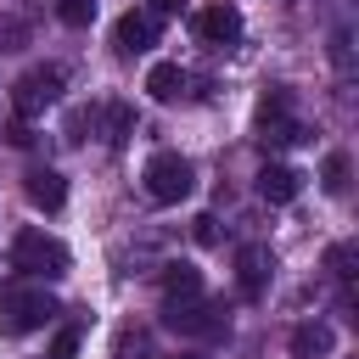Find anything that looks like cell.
I'll list each match as a JSON object with an SVG mask.
<instances>
[{
	"instance_id": "1",
	"label": "cell",
	"mask_w": 359,
	"mask_h": 359,
	"mask_svg": "<svg viewBox=\"0 0 359 359\" xmlns=\"http://www.w3.org/2000/svg\"><path fill=\"white\" fill-rule=\"evenodd\" d=\"M11 264H17L28 280H62L67 264H73V252H67L56 236H45V230H17V241H11Z\"/></svg>"
},
{
	"instance_id": "2",
	"label": "cell",
	"mask_w": 359,
	"mask_h": 359,
	"mask_svg": "<svg viewBox=\"0 0 359 359\" xmlns=\"http://www.w3.org/2000/svg\"><path fill=\"white\" fill-rule=\"evenodd\" d=\"M62 309H56V297L45 292V286H28V280H17V286H0V325L11 331V337H22V331H39L45 320H56Z\"/></svg>"
},
{
	"instance_id": "3",
	"label": "cell",
	"mask_w": 359,
	"mask_h": 359,
	"mask_svg": "<svg viewBox=\"0 0 359 359\" xmlns=\"http://www.w3.org/2000/svg\"><path fill=\"white\" fill-rule=\"evenodd\" d=\"M140 180H146V196L163 202V208H174V202H185V196L196 191V168H191V157H180V151H151L146 168H140Z\"/></svg>"
},
{
	"instance_id": "4",
	"label": "cell",
	"mask_w": 359,
	"mask_h": 359,
	"mask_svg": "<svg viewBox=\"0 0 359 359\" xmlns=\"http://www.w3.org/2000/svg\"><path fill=\"white\" fill-rule=\"evenodd\" d=\"M163 325L180 331V337H224V331H230L224 309L208 303V297H168V303H163Z\"/></svg>"
},
{
	"instance_id": "5",
	"label": "cell",
	"mask_w": 359,
	"mask_h": 359,
	"mask_svg": "<svg viewBox=\"0 0 359 359\" xmlns=\"http://www.w3.org/2000/svg\"><path fill=\"white\" fill-rule=\"evenodd\" d=\"M56 95H62V67H28V73L11 84L17 118H39L45 107H56Z\"/></svg>"
},
{
	"instance_id": "6",
	"label": "cell",
	"mask_w": 359,
	"mask_h": 359,
	"mask_svg": "<svg viewBox=\"0 0 359 359\" xmlns=\"http://www.w3.org/2000/svg\"><path fill=\"white\" fill-rule=\"evenodd\" d=\"M191 28H196L202 45H236V39H241V11H236L230 0H213L208 11H196Z\"/></svg>"
},
{
	"instance_id": "7",
	"label": "cell",
	"mask_w": 359,
	"mask_h": 359,
	"mask_svg": "<svg viewBox=\"0 0 359 359\" xmlns=\"http://www.w3.org/2000/svg\"><path fill=\"white\" fill-rule=\"evenodd\" d=\"M157 45V17L151 11H123L118 22H112V50L118 56H140V50H151Z\"/></svg>"
},
{
	"instance_id": "8",
	"label": "cell",
	"mask_w": 359,
	"mask_h": 359,
	"mask_svg": "<svg viewBox=\"0 0 359 359\" xmlns=\"http://www.w3.org/2000/svg\"><path fill=\"white\" fill-rule=\"evenodd\" d=\"M269 269H275L269 247L247 241V247L236 252V286H241V297H264V286H269Z\"/></svg>"
},
{
	"instance_id": "9",
	"label": "cell",
	"mask_w": 359,
	"mask_h": 359,
	"mask_svg": "<svg viewBox=\"0 0 359 359\" xmlns=\"http://www.w3.org/2000/svg\"><path fill=\"white\" fill-rule=\"evenodd\" d=\"M22 191H28V202H34L39 213H56V208L67 202V180H62L56 168H28V174H22Z\"/></svg>"
},
{
	"instance_id": "10",
	"label": "cell",
	"mask_w": 359,
	"mask_h": 359,
	"mask_svg": "<svg viewBox=\"0 0 359 359\" xmlns=\"http://www.w3.org/2000/svg\"><path fill=\"white\" fill-rule=\"evenodd\" d=\"M286 348H292V359H325V353L337 348V331H331L325 320H303V325H292Z\"/></svg>"
},
{
	"instance_id": "11",
	"label": "cell",
	"mask_w": 359,
	"mask_h": 359,
	"mask_svg": "<svg viewBox=\"0 0 359 359\" xmlns=\"http://www.w3.org/2000/svg\"><path fill=\"white\" fill-rule=\"evenodd\" d=\"M297 191H303V174H297V168H286V163H264V168H258V196H264V202L280 208V202H292Z\"/></svg>"
},
{
	"instance_id": "12",
	"label": "cell",
	"mask_w": 359,
	"mask_h": 359,
	"mask_svg": "<svg viewBox=\"0 0 359 359\" xmlns=\"http://www.w3.org/2000/svg\"><path fill=\"white\" fill-rule=\"evenodd\" d=\"M297 140H309V129H303L292 112H264V118H258V146L280 151V146H297Z\"/></svg>"
},
{
	"instance_id": "13",
	"label": "cell",
	"mask_w": 359,
	"mask_h": 359,
	"mask_svg": "<svg viewBox=\"0 0 359 359\" xmlns=\"http://www.w3.org/2000/svg\"><path fill=\"white\" fill-rule=\"evenodd\" d=\"M185 84H191V79H185V67H180V62H157V67L146 73L151 101H180V95H185Z\"/></svg>"
},
{
	"instance_id": "14",
	"label": "cell",
	"mask_w": 359,
	"mask_h": 359,
	"mask_svg": "<svg viewBox=\"0 0 359 359\" xmlns=\"http://www.w3.org/2000/svg\"><path fill=\"white\" fill-rule=\"evenodd\" d=\"M163 297H202V269L196 264H163Z\"/></svg>"
},
{
	"instance_id": "15",
	"label": "cell",
	"mask_w": 359,
	"mask_h": 359,
	"mask_svg": "<svg viewBox=\"0 0 359 359\" xmlns=\"http://www.w3.org/2000/svg\"><path fill=\"white\" fill-rule=\"evenodd\" d=\"M101 118H107V146H123V140L135 135V107L107 101V107H101Z\"/></svg>"
},
{
	"instance_id": "16",
	"label": "cell",
	"mask_w": 359,
	"mask_h": 359,
	"mask_svg": "<svg viewBox=\"0 0 359 359\" xmlns=\"http://www.w3.org/2000/svg\"><path fill=\"white\" fill-rule=\"evenodd\" d=\"M348 174H353L348 151H331V157H325V168H320V185H325L331 196H348Z\"/></svg>"
},
{
	"instance_id": "17",
	"label": "cell",
	"mask_w": 359,
	"mask_h": 359,
	"mask_svg": "<svg viewBox=\"0 0 359 359\" xmlns=\"http://www.w3.org/2000/svg\"><path fill=\"white\" fill-rule=\"evenodd\" d=\"M56 17L67 28H90L95 22V0H56Z\"/></svg>"
},
{
	"instance_id": "18",
	"label": "cell",
	"mask_w": 359,
	"mask_h": 359,
	"mask_svg": "<svg viewBox=\"0 0 359 359\" xmlns=\"http://www.w3.org/2000/svg\"><path fill=\"white\" fill-rule=\"evenodd\" d=\"M325 269H331L337 280H353V247H348V241H337V247L325 252Z\"/></svg>"
},
{
	"instance_id": "19",
	"label": "cell",
	"mask_w": 359,
	"mask_h": 359,
	"mask_svg": "<svg viewBox=\"0 0 359 359\" xmlns=\"http://www.w3.org/2000/svg\"><path fill=\"white\" fill-rule=\"evenodd\" d=\"M50 359H79V325H62L50 337Z\"/></svg>"
},
{
	"instance_id": "20",
	"label": "cell",
	"mask_w": 359,
	"mask_h": 359,
	"mask_svg": "<svg viewBox=\"0 0 359 359\" xmlns=\"http://www.w3.org/2000/svg\"><path fill=\"white\" fill-rule=\"evenodd\" d=\"M264 112H292V95H286L280 84H275V90H264V95H258V118H264Z\"/></svg>"
},
{
	"instance_id": "21",
	"label": "cell",
	"mask_w": 359,
	"mask_h": 359,
	"mask_svg": "<svg viewBox=\"0 0 359 359\" xmlns=\"http://www.w3.org/2000/svg\"><path fill=\"white\" fill-rule=\"evenodd\" d=\"M191 236H196L202 247H213V241H219V219H213V213H196V219H191Z\"/></svg>"
},
{
	"instance_id": "22",
	"label": "cell",
	"mask_w": 359,
	"mask_h": 359,
	"mask_svg": "<svg viewBox=\"0 0 359 359\" xmlns=\"http://www.w3.org/2000/svg\"><path fill=\"white\" fill-rule=\"evenodd\" d=\"M331 62L348 73V62H353V50H348V28H337V34H331Z\"/></svg>"
},
{
	"instance_id": "23",
	"label": "cell",
	"mask_w": 359,
	"mask_h": 359,
	"mask_svg": "<svg viewBox=\"0 0 359 359\" xmlns=\"http://www.w3.org/2000/svg\"><path fill=\"white\" fill-rule=\"evenodd\" d=\"M185 0H151V17H180Z\"/></svg>"
},
{
	"instance_id": "24",
	"label": "cell",
	"mask_w": 359,
	"mask_h": 359,
	"mask_svg": "<svg viewBox=\"0 0 359 359\" xmlns=\"http://www.w3.org/2000/svg\"><path fill=\"white\" fill-rule=\"evenodd\" d=\"M6 140H11V146H28L34 135H28V123H11V129H6Z\"/></svg>"
},
{
	"instance_id": "25",
	"label": "cell",
	"mask_w": 359,
	"mask_h": 359,
	"mask_svg": "<svg viewBox=\"0 0 359 359\" xmlns=\"http://www.w3.org/2000/svg\"><path fill=\"white\" fill-rule=\"evenodd\" d=\"M180 359H191V353H180Z\"/></svg>"
}]
</instances>
